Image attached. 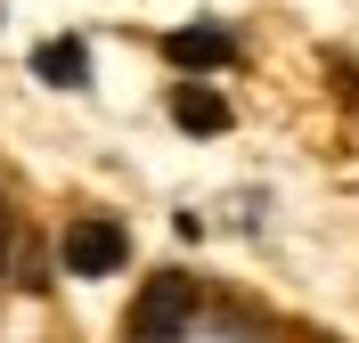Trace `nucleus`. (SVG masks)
I'll return each instance as SVG.
<instances>
[{"instance_id": "4", "label": "nucleus", "mask_w": 359, "mask_h": 343, "mask_svg": "<svg viewBox=\"0 0 359 343\" xmlns=\"http://www.w3.org/2000/svg\"><path fill=\"white\" fill-rule=\"evenodd\" d=\"M172 123H180L188 139H221L237 114H229V98L212 90V82H180V90H172Z\"/></svg>"}, {"instance_id": "3", "label": "nucleus", "mask_w": 359, "mask_h": 343, "mask_svg": "<svg viewBox=\"0 0 359 343\" xmlns=\"http://www.w3.org/2000/svg\"><path fill=\"white\" fill-rule=\"evenodd\" d=\"M163 58H172L180 74H212L237 58V41H229L221 25H180V33H163Z\"/></svg>"}, {"instance_id": "1", "label": "nucleus", "mask_w": 359, "mask_h": 343, "mask_svg": "<svg viewBox=\"0 0 359 343\" xmlns=\"http://www.w3.org/2000/svg\"><path fill=\"white\" fill-rule=\"evenodd\" d=\"M204 295H196V278L188 270H156L147 286H139V302L123 311V335L131 343H180L188 327H196Z\"/></svg>"}, {"instance_id": "5", "label": "nucleus", "mask_w": 359, "mask_h": 343, "mask_svg": "<svg viewBox=\"0 0 359 343\" xmlns=\"http://www.w3.org/2000/svg\"><path fill=\"white\" fill-rule=\"evenodd\" d=\"M33 74H41L49 90H82V82H90V49L74 41V33H66V41H41V49H33Z\"/></svg>"}, {"instance_id": "2", "label": "nucleus", "mask_w": 359, "mask_h": 343, "mask_svg": "<svg viewBox=\"0 0 359 343\" xmlns=\"http://www.w3.org/2000/svg\"><path fill=\"white\" fill-rule=\"evenodd\" d=\"M57 262H66L74 278H114L123 262H131V237L114 221H74L66 237H57Z\"/></svg>"}]
</instances>
